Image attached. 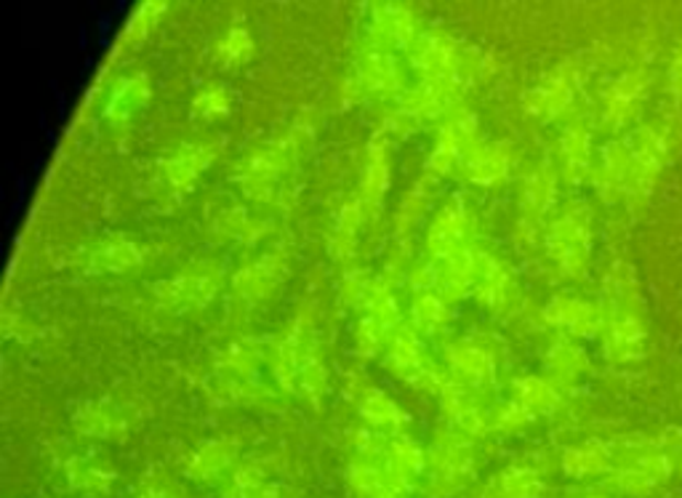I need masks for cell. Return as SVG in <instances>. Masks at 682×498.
I'll list each match as a JSON object with an SVG mask.
<instances>
[{"label": "cell", "instance_id": "obj_1", "mask_svg": "<svg viewBox=\"0 0 682 498\" xmlns=\"http://www.w3.org/2000/svg\"><path fill=\"white\" fill-rule=\"evenodd\" d=\"M608 305H605V355L614 363H635L646 357L648 350V328L640 310V296H637L635 277L624 264H616L608 283Z\"/></svg>", "mask_w": 682, "mask_h": 498}, {"label": "cell", "instance_id": "obj_2", "mask_svg": "<svg viewBox=\"0 0 682 498\" xmlns=\"http://www.w3.org/2000/svg\"><path fill=\"white\" fill-rule=\"evenodd\" d=\"M669 129L667 125H646V129L635 131L627 142L629 147V179H627V195L624 198L631 203H642L648 195L653 192L656 179H659L661 168H664L669 157Z\"/></svg>", "mask_w": 682, "mask_h": 498}, {"label": "cell", "instance_id": "obj_3", "mask_svg": "<svg viewBox=\"0 0 682 498\" xmlns=\"http://www.w3.org/2000/svg\"><path fill=\"white\" fill-rule=\"evenodd\" d=\"M549 254L552 262L563 269L565 275H581L590 264V248H592V230H590V213L584 208H568L560 213L549 226Z\"/></svg>", "mask_w": 682, "mask_h": 498}, {"label": "cell", "instance_id": "obj_4", "mask_svg": "<svg viewBox=\"0 0 682 498\" xmlns=\"http://www.w3.org/2000/svg\"><path fill=\"white\" fill-rule=\"evenodd\" d=\"M222 286V273L213 264H195L157 288L161 301L170 310H195L208 305L211 296H217Z\"/></svg>", "mask_w": 682, "mask_h": 498}, {"label": "cell", "instance_id": "obj_5", "mask_svg": "<svg viewBox=\"0 0 682 498\" xmlns=\"http://www.w3.org/2000/svg\"><path fill=\"white\" fill-rule=\"evenodd\" d=\"M648 84H650L648 73L637 67L624 73L622 78L610 86V91L605 93V110H603L605 123H608L610 129H622V125H627L631 118L637 115L642 99H646Z\"/></svg>", "mask_w": 682, "mask_h": 498}, {"label": "cell", "instance_id": "obj_6", "mask_svg": "<svg viewBox=\"0 0 682 498\" xmlns=\"http://www.w3.org/2000/svg\"><path fill=\"white\" fill-rule=\"evenodd\" d=\"M547 320L573 336H595L605 328V307L563 296L547 307Z\"/></svg>", "mask_w": 682, "mask_h": 498}, {"label": "cell", "instance_id": "obj_7", "mask_svg": "<svg viewBox=\"0 0 682 498\" xmlns=\"http://www.w3.org/2000/svg\"><path fill=\"white\" fill-rule=\"evenodd\" d=\"M389 365H393L397 376L408 378L410 384H421V387L438 378L429 357H425V352H421L419 339L410 331H400L395 336V342L389 344Z\"/></svg>", "mask_w": 682, "mask_h": 498}, {"label": "cell", "instance_id": "obj_8", "mask_svg": "<svg viewBox=\"0 0 682 498\" xmlns=\"http://www.w3.org/2000/svg\"><path fill=\"white\" fill-rule=\"evenodd\" d=\"M414 65L427 75L432 84H448L457 67V48L446 35H425L414 48Z\"/></svg>", "mask_w": 682, "mask_h": 498}, {"label": "cell", "instance_id": "obj_9", "mask_svg": "<svg viewBox=\"0 0 682 498\" xmlns=\"http://www.w3.org/2000/svg\"><path fill=\"white\" fill-rule=\"evenodd\" d=\"M286 147H270V150H262V153L251 155L249 163L243 166V174H240V181H243V187L249 189L254 198H264V195L270 192V189L275 187L277 176L283 174V168H286Z\"/></svg>", "mask_w": 682, "mask_h": 498}, {"label": "cell", "instance_id": "obj_10", "mask_svg": "<svg viewBox=\"0 0 682 498\" xmlns=\"http://www.w3.org/2000/svg\"><path fill=\"white\" fill-rule=\"evenodd\" d=\"M86 264L97 273H125L142 264V251L129 237H107L88 248Z\"/></svg>", "mask_w": 682, "mask_h": 498}, {"label": "cell", "instance_id": "obj_11", "mask_svg": "<svg viewBox=\"0 0 682 498\" xmlns=\"http://www.w3.org/2000/svg\"><path fill=\"white\" fill-rule=\"evenodd\" d=\"M629 179V147L627 142H614L600 155V166L595 174V185L600 187L605 200H616L627 195Z\"/></svg>", "mask_w": 682, "mask_h": 498}, {"label": "cell", "instance_id": "obj_12", "mask_svg": "<svg viewBox=\"0 0 682 498\" xmlns=\"http://www.w3.org/2000/svg\"><path fill=\"white\" fill-rule=\"evenodd\" d=\"M213 150L206 147V144H185V147L174 150L163 163V174H166L168 185L182 189L189 187L195 179H198L200 171L211 163Z\"/></svg>", "mask_w": 682, "mask_h": 498}, {"label": "cell", "instance_id": "obj_13", "mask_svg": "<svg viewBox=\"0 0 682 498\" xmlns=\"http://www.w3.org/2000/svg\"><path fill=\"white\" fill-rule=\"evenodd\" d=\"M573 99V78L568 69H558L530 93V112L539 118H558L563 115L565 107Z\"/></svg>", "mask_w": 682, "mask_h": 498}, {"label": "cell", "instance_id": "obj_14", "mask_svg": "<svg viewBox=\"0 0 682 498\" xmlns=\"http://www.w3.org/2000/svg\"><path fill=\"white\" fill-rule=\"evenodd\" d=\"M472 129H475V121L470 115H457L451 123L446 125L443 134H440L438 144H435V155H432V168L435 171H448L453 166L457 157L470 153L472 150Z\"/></svg>", "mask_w": 682, "mask_h": 498}, {"label": "cell", "instance_id": "obj_15", "mask_svg": "<svg viewBox=\"0 0 682 498\" xmlns=\"http://www.w3.org/2000/svg\"><path fill=\"white\" fill-rule=\"evenodd\" d=\"M464 230H466L464 211L457 206L446 208V211L435 219L432 230H429V237H427V245H429V251H432V256L448 258L457 254V251L464 248Z\"/></svg>", "mask_w": 682, "mask_h": 498}, {"label": "cell", "instance_id": "obj_16", "mask_svg": "<svg viewBox=\"0 0 682 498\" xmlns=\"http://www.w3.org/2000/svg\"><path fill=\"white\" fill-rule=\"evenodd\" d=\"M509 168L507 150L498 144H488V147H472L464 157V171L472 181L480 185H494V181L504 179Z\"/></svg>", "mask_w": 682, "mask_h": 498}, {"label": "cell", "instance_id": "obj_17", "mask_svg": "<svg viewBox=\"0 0 682 498\" xmlns=\"http://www.w3.org/2000/svg\"><path fill=\"white\" fill-rule=\"evenodd\" d=\"M560 157H563V171L571 181H581L590 174L592 163V142L584 125H571L560 139Z\"/></svg>", "mask_w": 682, "mask_h": 498}, {"label": "cell", "instance_id": "obj_18", "mask_svg": "<svg viewBox=\"0 0 682 498\" xmlns=\"http://www.w3.org/2000/svg\"><path fill=\"white\" fill-rule=\"evenodd\" d=\"M150 99V86L142 75H134V78H125L112 88L110 99H107L105 115L112 118V121H125Z\"/></svg>", "mask_w": 682, "mask_h": 498}, {"label": "cell", "instance_id": "obj_19", "mask_svg": "<svg viewBox=\"0 0 682 498\" xmlns=\"http://www.w3.org/2000/svg\"><path fill=\"white\" fill-rule=\"evenodd\" d=\"M277 283H280V264L273 262V258H264V262L240 269L232 286L245 299H262V296L273 291Z\"/></svg>", "mask_w": 682, "mask_h": 498}, {"label": "cell", "instance_id": "obj_20", "mask_svg": "<svg viewBox=\"0 0 682 498\" xmlns=\"http://www.w3.org/2000/svg\"><path fill=\"white\" fill-rule=\"evenodd\" d=\"M475 291L485 305H498L507 299L509 294V273L496 262L494 256L477 258V275H475Z\"/></svg>", "mask_w": 682, "mask_h": 498}, {"label": "cell", "instance_id": "obj_21", "mask_svg": "<svg viewBox=\"0 0 682 498\" xmlns=\"http://www.w3.org/2000/svg\"><path fill=\"white\" fill-rule=\"evenodd\" d=\"M374 30L378 41L406 46L414 37V16L400 5H382V9L374 11Z\"/></svg>", "mask_w": 682, "mask_h": 498}, {"label": "cell", "instance_id": "obj_22", "mask_svg": "<svg viewBox=\"0 0 682 498\" xmlns=\"http://www.w3.org/2000/svg\"><path fill=\"white\" fill-rule=\"evenodd\" d=\"M451 365L459 376H464L466 381H488L494 376V357L477 344H459L451 350Z\"/></svg>", "mask_w": 682, "mask_h": 498}, {"label": "cell", "instance_id": "obj_23", "mask_svg": "<svg viewBox=\"0 0 682 498\" xmlns=\"http://www.w3.org/2000/svg\"><path fill=\"white\" fill-rule=\"evenodd\" d=\"M389 187V157L387 150L374 147L365 163V176H363V208L374 211L382 203L384 192Z\"/></svg>", "mask_w": 682, "mask_h": 498}, {"label": "cell", "instance_id": "obj_24", "mask_svg": "<svg viewBox=\"0 0 682 498\" xmlns=\"http://www.w3.org/2000/svg\"><path fill=\"white\" fill-rule=\"evenodd\" d=\"M360 80L369 88H374V91H387V88L400 84V75H397V67L389 59V54L376 52L365 56L363 65H360Z\"/></svg>", "mask_w": 682, "mask_h": 498}, {"label": "cell", "instance_id": "obj_25", "mask_svg": "<svg viewBox=\"0 0 682 498\" xmlns=\"http://www.w3.org/2000/svg\"><path fill=\"white\" fill-rule=\"evenodd\" d=\"M517 402L526 408L528 413L534 411H549L558 406V389L544 378H522L517 384Z\"/></svg>", "mask_w": 682, "mask_h": 498}, {"label": "cell", "instance_id": "obj_26", "mask_svg": "<svg viewBox=\"0 0 682 498\" xmlns=\"http://www.w3.org/2000/svg\"><path fill=\"white\" fill-rule=\"evenodd\" d=\"M549 368H552V374L558 376L560 381H571V378H576L581 370L586 368V355L581 352V346L560 342L549 352Z\"/></svg>", "mask_w": 682, "mask_h": 498}, {"label": "cell", "instance_id": "obj_27", "mask_svg": "<svg viewBox=\"0 0 682 498\" xmlns=\"http://www.w3.org/2000/svg\"><path fill=\"white\" fill-rule=\"evenodd\" d=\"M80 432L91 434H110L120 427V411L112 402H91L84 406V411L78 416Z\"/></svg>", "mask_w": 682, "mask_h": 498}, {"label": "cell", "instance_id": "obj_28", "mask_svg": "<svg viewBox=\"0 0 682 498\" xmlns=\"http://www.w3.org/2000/svg\"><path fill=\"white\" fill-rule=\"evenodd\" d=\"M554 200V176L549 168H539L526 185V208L534 217L544 213Z\"/></svg>", "mask_w": 682, "mask_h": 498}, {"label": "cell", "instance_id": "obj_29", "mask_svg": "<svg viewBox=\"0 0 682 498\" xmlns=\"http://www.w3.org/2000/svg\"><path fill=\"white\" fill-rule=\"evenodd\" d=\"M360 413H363L369 421H374V424L389 427L400 424L403 421V413L397 411L395 402L384 392H376V389H369V392L363 395V400H360Z\"/></svg>", "mask_w": 682, "mask_h": 498}, {"label": "cell", "instance_id": "obj_30", "mask_svg": "<svg viewBox=\"0 0 682 498\" xmlns=\"http://www.w3.org/2000/svg\"><path fill=\"white\" fill-rule=\"evenodd\" d=\"M446 305L438 299V296H421L419 301L414 305V323L421 331L432 333L438 328H443L446 323Z\"/></svg>", "mask_w": 682, "mask_h": 498}, {"label": "cell", "instance_id": "obj_31", "mask_svg": "<svg viewBox=\"0 0 682 498\" xmlns=\"http://www.w3.org/2000/svg\"><path fill=\"white\" fill-rule=\"evenodd\" d=\"M605 462H608V451L600 443L573 447V451L568 453V466L573 469V475H590V472L600 469Z\"/></svg>", "mask_w": 682, "mask_h": 498}, {"label": "cell", "instance_id": "obj_32", "mask_svg": "<svg viewBox=\"0 0 682 498\" xmlns=\"http://www.w3.org/2000/svg\"><path fill=\"white\" fill-rule=\"evenodd\" d=\"M230 110V93L222 86H206L195 97V112L204 118H222Z\"/></svg>", "mask_w": 682, "mask_h": 498}, {"label": "cell", "instance_id": "obj_33", "mask_svg": "<svg viewBox=\"0 0 682 498\" xmlns=\"http://www.w3.org/2000/svg\"><path fill=\"white\" fill-rule=\"evenodd\" d=\"M251 52H254V43H251L245 30H232L222 41V46H219V56H222L227 65H240V62L249 59Z\"/></svg>", "mask_w": 682, "mask_h": 498}, {"label": "cell", "instance_id": "obj_34", "mask_svg": "<svg viewBox=\"0 0 682 498\" xmlns=\"http://www.w3.org/2000/svg\"><path fill=\"white\" fill-rule=\"evenodd\" d=\"M358 224H360V219H358V206L344 208V213H341V219H339L337 237H333V243L341 245V254H344V251H350L352 245H355Z\"/></svg>", "mask_w": 682, "mask_h": 498}, {"label": "cell", "instance_id": "obj_35", "mask_svg": "<svg viewBox=\"0 0 682 498\" xmlns=\"http://www.w3.org/2000/svg\"><path fill=\"white\" fill-rule=\"evenodd\" d=\"M667 88H669V93H672V97L678 99V102H682V43H680L678 54H674L672 67H669Z\"/></svg>", "mask_w": 682, "mask_h": 498}]
</instances>
